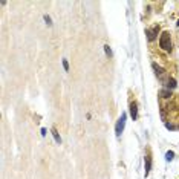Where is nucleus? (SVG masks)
Here are the masks:
<instances>
[{"label":"nucleus","instance_id":"1","mask_svg":"<svg viewBox=\"0 0 179 179\" xmlns=\"http://www.w3.org/2000/svg\"><path fill=\"white\" fill-rule=\"evenodd\" d=\"M172 38H170V34L165 31V32H162L161 37H159V48L164 49V51H167V52H170L172 51Z\"/></svg>","mask_w":179,"mask_h":179},{"label":"nucleus","instance_id":"2","mask_svg":"<svg viewBox=\"0 0 179 179\" xmlns=\"http://www.w3.org/2000/svg\"><path fill=\"white\" fill-rule=\"evenodd\" d=\"M125 120H127V113H123L120 116V120L116 121V125H115V135L116 136H121V133H123L124 125H125Z\"/></svg>","mask_w":179,"mask_h":179},{"label":"nucleus","instance_id":"3","mask_svg":"<svg viewBox=\"0 0 179 179\" xmlns=\"http://www.w3.org/2000/svg\"><path fill=\"white\" fill-rule=\"evenodd\" d=\"M158 32H159V26H155L152 29H145V35L148 38V41H153L156 38V35H158Z\"/></svg>","mask_w":179,"mask_h":179},{"label":"nucleus","instance_id":"4","mask_svg":"<svg viewBox=\"0 0 179 179\" xmlns=\"http://www.w3.org/2000/svg\"><path fill=\"white\" fill-rule=\"evenodd\" d=\"M129 112H130V116H132V120L135 121L136 118H138V104L133 101V103H130V107H129Z\"/></svg>","mask_w":179,"mask_h":179},{"label":"nucleus","instance_id":"5","mask_svg":"<svg viewBox=\"0 0 179 179\" xmlns=\"http://www.w3.org/2000/svg\"><path fill=\"white\" fill-rule=\"evenodd\" d=\"M152 68H153V71H155V73H156V77H158V78H162V77H164L165 71L162 69L158 63H152Z\"/></svg>","mask_w":179,"mask_h":179},{"label":"nucleus","instance_id":"6","mask_svg":"<svg viewBox=\"0 0 179 179\" xmlns=\"http://www.w3.org/2000/svg\"><path fill=\"white\" fill-rule=\"evenodd\" d=\"M150 168H152V158L150 155H145V176H148Z\"/></svg>","mask_w":179,"mask_h":179},{"label":"nucleus","instance_id":"7","mask_svg":"<svg viewBox=\"0 0 179 179\" xmlns=\"http://www.w3.org/2000/svg\"><path fill=\"white\" fill-rule=\"evenodd\" d=\"M52 136H54V139H55V143H57V144L61 143V138H60V135H58L57 129H52Z\"/></svg>","mask_w":179,"mask_h":179},{"label":"nucleus","instance_id":"8","mask_svg":"<svg viewBox=\"0 0 179 179\" xmlns=\"http://www.w3.org/2000/svg\"><path fill=\"white\" fill-rule=\"evenodd\" d=\"M167 87H168V89H170V87H172V89H175V87H176V81H175L173 78H170V80H168V84H167Z\"/></svg>","mask_w":179,"mask_h":179},{"label":"nucleus","instance_id":"9","mask_svg":"<svg viewBox=\"0 0 179 179\" xmlns=\"http://www.w3.org/2000/svg\"><path fill=\"white\" fill-rule=\"evenodd\" d=\"M173 156H175V153H173L172 150H168V152L165 153V159H167V161H172V159H173Z\"/></svg>","mask_w":179,"mask_h":179},{"label":"nucleus","instance_id":"10","mask_svg":"<svg viewBox=\"0 0 179 179\" xmlns=\"http://www.w3.org/2000/svg\"><path fill=\"white\" fill-rule=\"evenodd\" d=\"M63 68H64V71H66V72L69 71V61H68L66 58L63 60Z\"/></svg>","mask_w":179,"mask_h":179},{"label":"nucleus","instance_id":"11","mask_svg":"<svg viewBox=\"0 0 179 179\" xmlns=\"http://www.w3.org/2000/svg\"><path fill=\"white\" fill-rule=\"evenodd\" d=\"M104 51H106V54L109 55V57H112V49H110V48H109V45H106V46H104Z\"/></svg>","mask_w":179,"mask_h":179},{"label":"nucleus","instance_id":"12","mask_svg":"<svg viewBox=\"0 0 179 179\" xmlns=\"http://www.w3.org/2000/svg\"><path fill=\"white\" fill-rule=\"evenodd\" d=\"M45 21H46V23H48V25H49V26H51V25H52V20H51V17H49V16H45Z\"/></svg>","mask_w":179,"mask_h":179},{"label":"nucleus","instance_id":"13","mask_svg":"<svg viewBox=\"0 0 179 179\" xmlns=\"http://www.w3.org/2000/svg\"><path fill=\"white\" fill-rule=\"evenodd\" d=\"M178 26H179V20H178Z\"/></svg>","mask_w":179,"mask_h":179}]
</instances>
